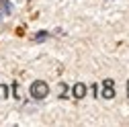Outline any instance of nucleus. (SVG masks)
<instances>
[{
    "label": "nucleus",
    "mask_w": 129,
    "mask_h": 127,
    "mask_svg": "<svg viewBox=\"0 0 129 127\" xmlns=\"http://www.w3.org/2000/svg\"><path fill=\"white\" fill-rule=\"evenodd\" d=\"M29 92H31V97H33L35 101H43L47 94H49V86H47L43 80H35L33 84H31Z\"/></svg>",
    "instance_id": "obj_1"
},
{
    "label": "nucleus",
    "mask_w": 129,
    "mask_h": 127,
    "mask_svg": "<svg viewBox=\"0 0 129 127\" xmlns=\"http://www.w3.org/2000/svg\"><path fill=\"white\" fill-rule=\"evenodd\" d=\"M72 94H74V99H84V97H86V84L76 82L74 88H72Z\"/></svg>",
    "instance_id": "obj_2"
},
{
    "label": "nucleus",
    "mask_w": 129,
    "mask_h": 127,
    "mask_svg": "<svg viewBox=\"0 0 129 127\" xmlns=\"http://www.w3.org/2000/svg\"><path fill=\"white\" fill-rule=\"evenodd\" d=\"M103 97H105V99H113V97H115V90H113V80H109V78L103 82Z\"/></svg>",
    "instance_id": "obj_3"
},
{
    "label": "nucleus",
    "mask_w": 129,
    "mask_h": 127,
    "mask_svg": "<svg viewBox=\"0 0 129 127\" xmlns=\"http://www.w3.org/2000/svg\"><path fill=\"white\" fill-rule=\"evenodd\" d=\"M12 14V4L8 0H0V17H8Z\"/></svg>",
    "instance_id": "obj_4"
},
{
    "label": "nucleus",
    "mask_w": 129,
    "mask_h": 127,
    "mask_svg": "<svg viewBox=\"0 0 129 127\" xmlns=\"http://www.w3.org/2000/svg\"><path fill=\"white\" fill-rule=\"evenodd\" d=\"M45 39H49V33H47V31H39V33L35 35V41H37V43H41V41H45Z\"/></svg>",
    "instance_id": "obj_5"
},
{
    "label": "nucleus",
    "mask_w": 129,
    "mask_h": 127,
    "mask_svg": "<svg viewBox=\"0 0 129 127\" xmlns=\"http://www.w3.org/2000/svg\"><path fill=\"white\" fill-rule=\"evenodd\" d=\"M6 97H8V86L0 84V99H6Z\"/></svg>",
    "instance_id": "obj_6"
}]
</instances>
